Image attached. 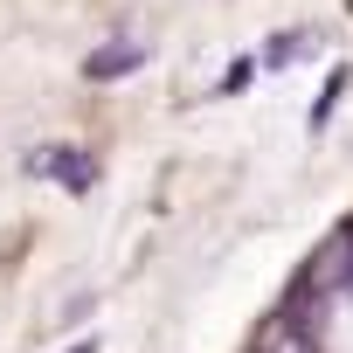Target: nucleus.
<instances>
[{
    "label": "nucleus",
    "instance_id": "f257e3e1",
    "mask_svg": "<svg viewBox=\"0 0 353 353\" xmlns=\"http://www.w3.org/2000/svg\"><path fill=\"white\" fill-rule=\"evenodd\" d=\"M28 173H42V181H56V188L83 194V188L97 181V159H90L83 145H42V152H28Z\"/></svg>",
    "mask_w": 353,
    "mask_h": 353
},
{
    "label": "nucleus",
    "instance_id": "f03ea898",
    "mask_svg": "<svg viewBox=\"0 0 353 353\" xmlns=\"http://www.w3.org/2000/svg\"><path fill=\"white\" fill-rule=\"evenodd\" d=\"M250 353H312V339H305V325L298 319H270L263 332H256V346Z\"/></svg>",
    "mask_w": 353,
    "mask_h": 353
},
{
    "label": "nucleus",
    "instance_id": "7ed1b4c3",
    "mask_svg": "<svg viewBox=\"0 0 353 353\" xmlns=\"http://www.w3.org/2000/svg\"><path fill=\"white\" fill-rule=\"evenodd\" d=\"M139 56H145L139 42H118V49H97V56L83 63V77H97V83H111V77H125V70H132Z\"/></svg>",
    "mask_w": 353,
    "mask_h": 353
},
{
    "label": "nucleus",
    "instance_id": "20e7f679",
    "mask_svg": "<svg viewBox=\"0 0 353 353\" xmlns=\"http://www.w3.org/2000/svg\"><path fill=\"white\" fill-rule=\"evenodd\" d=\"M332 263H339V284H353V236H346V243L332 250Z\"/></svg>",
    "mask_w": 353,
    "mask_h": 353
},
{
    "label": "nucleus",
    "instance_id": "39448f33",
    "mask_svg": "<svg viewBox=\"0 0 353 353\" xmlns=\"http://www.w3.org/2000/svg\"><path fill=\"white\" fill-rule=\"evenodd\" d=\"M77 353H97V346H77Z\"/></svg>",
    "mask_w": 353,
    "mask_h": 353
}]
</instances>
